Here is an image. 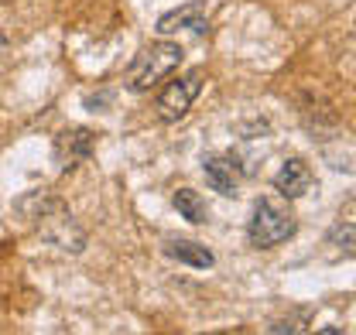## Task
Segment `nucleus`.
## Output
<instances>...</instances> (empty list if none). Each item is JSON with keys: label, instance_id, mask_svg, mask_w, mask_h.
I'll return each instance as SVG.
<instances>
[{"label": "nucleus", "instance_id": "nucleus-3", "mask_svg": "<svg viewBox=\"0 0 356 335\" xmlns=\"http://www.w3.org/2000/svg\"><path fill=\"white\" fill-rule=\"evenodd\" d=\"M295 233H298V219H295V212L288 209V202L257 199V206L250 212V222H247V240H250L257 250L281 247V243H288Z\"/></svg>", "mask_w": 356, "mask_h": 335}, {"label": "nucleus", "instance_id": "nucleus-8", "mask_svg": "<svg viewBox=\"0 0 356 335\" xmlns=\"http://www.w3.org/2000/svg\"><path fill=\"white\" fill-rule=\"evenodd\" d=\"M270 185L277 188L281 199L295 202V199H302V195L312 188V168L305 165V161H298V158H288L284 165L277 168V174H274Z\"/></svg>", "mask_w": 356, "mask_h": 335}, {"label": "nucleus", "instance_id": "nucleus-9", "mask_svg": "<svg viewBox=\"0 0 356 335\" xmlns=\"http://www.w3.org/2000/svg\"><path fill=\"white\" fill-rule=\"evenodd\" d=\"M161 250H165L168 260H178V263H185V267H192V270H209V267L216 263L213 250H209L206 243H195V240H165Z\"/></svg>", "mask_w": 356, "mask_h": 335}, {"label": "nucleus", "instance_id": "nucleus-4", "mask_svg": "<svg viewBox=\"0 0 356 335\" xmlns=\"http://www.w3.org/2000/svg\"><path fill=\"white\" fill-rule=\"evenodd\" d=\"M202 85H206V72H202V69H188L185 76L172 79V83L158 92V99H154L158 120H161V124H178V120L192 110V103L199 99Z\"/></svg>", "mask_w": 356, "mask_h": 335}, {"label": "nucleus", "instance_id": "nucleus-7", "mask_svg": "<svg viewBox=\"0 0 356 335\" xmlns=\"http://www.w3.org/2000/svg\"><path fill=\"white\" fill-rule=\"evenodd\" d=\"M92 144H96V133H89L83 126H72V130H62L55 137V158L58 168H72L79 161H86L92 154Z\"/></svg>", "mask_w": 356, "mask_h": 335}, {"label": "nucleus", "instance_id": "nucleus-1", "mask_svg": "<svg viewBox=\"0 0 356 335\" xmlns=\"http://www.w3.org/2000/svg\"><path fill=\"white\" fill-rule=\"evenodd\" d=\"M17 212H21L24 219H35V222H38V229H42V236L48 243H55V247L72 250V253L83 250L86 236L76 229L72 212L65 209L62 199L44 195V192H31V195H24V199L17 202Z\"/></svg>", "mask_w": 356, "mask_h": 335}, {"label": "nucleus", "instance_id": "nucleus-2", "mask_svg": "<svg viewBox=\"0 0 356 335\" xmlns=\"http://www.w3.org/2000/svg\"><path fill=\"white\" fill-rule=\"evenodd\" d=\"M181 58H185V48L178 42L161 38V42L144 44L134 55V62L127 65V89L131 92H151L161 79H168L181 65Z\"/></svg>", "mask_w": 356, "mask_h": 335}, {"label": "nucleus", "instance_id": "nucleus-10", "mask_svg": "<svg viewBox=\"0 0 356 335\" xmlns=\"http://www.w3.org/2000/svg\"><path fill=\"white\" fill-rule=\"evenodd\" d=\"M172 202H175L178 215H185L192 226L209 222V206H206V199H202L195 188H178L175 195H172Z\"/></svg>", "mask_w": 356, "mask_h": 335}, {"label": "nucleus", "instance_id": "nucleus-5", "mask_svg": "<svg viewBox=\"0 0 356 335\" xmlns=\"http://www.w3.org/2000/svg\"><path fill=\"white\" fill-rule=\"evenodd\" d=\"M206 14H209V7H206L202 0L181 3V7H175V10H165V14L158 17L154 31H158L161 38H172V35H178V31L206 35Z\"/></svg>", "mask_w": 356, "mask_h": 335}, {"label": "nucleus", "instance_id": "nucleus-6", "mask_svg": "<svg viewBox=\"0 0 356 335\" xmlns=\"http://www.w3.org/2000/svg\"><path fill=\"white\" fill-rule=\"evenodd\" d=\"M202 174H206L209 188H216L220 195H236L240 181H243V165H240L236 154H206Z\"/></svg>", "mask_w": 356, "mask_h": 335}]
</instances>
